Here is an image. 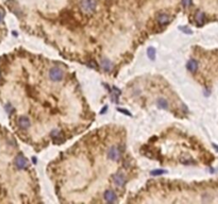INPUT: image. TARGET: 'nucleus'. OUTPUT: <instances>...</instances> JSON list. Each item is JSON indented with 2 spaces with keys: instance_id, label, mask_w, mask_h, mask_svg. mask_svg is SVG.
I'll return each instance as SVG.
<instances>
[{
  "instance_id": "17",
  "label": "nucleus",
  "mask_w": 218,
  "mask_h": 204,
  "mask_svg": "<svg viewBox=\"0 0 218 204\" xmlns=\"http://www.w3.org/2000/svg\"><path fill=\"white\" fill-rule=\"evenodd\" d=\"M181 30H182V31H184V32H186V33H188V34L192 33V31H190V29H187V28H181Z\"/></svg>"
},
{
  "instance_id": "2",
  "label": "nucleus",
  "mask_w": 218,
  "mask_h": 204,
  "mask_svg": "<svg viewBox=\"0 0 218 204\" xmlns=\"http://www.w3.org/2000/svg\"><path fill=\"white\" fill-rule=\"evenodd\" d=\"M49 77L50 79L54 82H58V81H61L64 77V72L61 68L59 67H53L50 69L49 71Z\"/></svg>"
},
{
  "instance_id": "10",
  "label": "nucleus",
  "mask_w": 218,
  "mask_h": 204,
  "mask_svg": "<svg viewBox=\"0 0 218 204\" xmlns=\"http://www.w3.org/2000/svg\"><path fill=\"white\" fill-rule=\"evenodd\" d=\"M195 20H196L198 26H202L203 24H204V22H206V15H204V13H202V12L197 13L196 17H195Z\"/></svg>"
},
{
  "instance_id": "4",
  "label": "nucleus",
  "mask_w": 218,
  "mask_h": 204,
  "mask_svg": "<svg viewBox=\"0 0 218 204\" xmlns=\"http://www.w3.org/2000/svg\"><path fill=\"white\" fill-rule=\"evenodd\" d=\"M15 166L18 169H25L28 166V160L22 154H18L15 158Z\"/></svg>"
},
{
  "instance_id": "16",
  "label": "nucleus",
  "mask_w": 218,
  "mask_h": 204,
  "mask_svg": "<svg viewBox=\"0 0 218 204\" xmlns=\"http://www.w3.org/2000/svg\"><path fill=\"white\" fill-rule=\"evenodd\" d=\"M88 66H90V67H94V68L98 67V65H97V63L95 62V61H92V62L88 63Z\"/></svg>"
},
{
  "instance_id": "11",
  "label": "nucleus",
  "mask_w": 218,
  "mask_h": 204,
  "mask_svg": "<svg viewBox=\"0 0 218 204\" xmlns=\"http://www.w3.org/2000/svg\"><path fill=\"white\" fill-rule=\"evenodd\" d=\"M101 64H102V67L104 68V70L106 71L111 70V68H112V63L110 62L109 60L103 59L102 61H101Z\"/></svg>"
},
{
  "instance_id": "15",
  "label": "nucleus",
  "mask_w": 218,
  "mask_h": 204,
  "mask_svg": "<svg viewBox=\"0 0 218 204\" xmlns=\"http://www.w3.org/2000/svg\"><path fill=\"white\" fill-rule=\"evenodd\" d=\"M192 3H193V0H182V4H183V6H185V8L190 6Z\"/></svg>"
},
{
  "instance_id": "1",
  "label": "nucleus",
  "mask_w": 218,
  "mask_h": 204,
  "mask_svg": "<svg viewBox=\"0 0 218 204\" xmlns=\"http://www.w3.org/2000/svg\"><path fill=\"white\" fill-rule=\"evenodd\" d=\"M80 6H81L82 11L84 13H94L96 10L97 2L96 0H81L80 1Z\"/></svg>"
},
{
  "instance_id": "3",
  "label": "nucleus",
  "mask_w": 218,
  "mask_h": 204,
  "mask_svg": "<svg viewBox=\"0 0 218 204\" xmlns=\"http://www.w3.org/2000/svg\"><path fill=\"white\" fill-rule=\"evenodd\" d=\"M120 150L116 147H111L108 151V158L111 160V161H119L120 158Z\"/></svg>"
},
{
  "instance_id": "6",
  "label": "nucleus",
  "mask_w": 218,
  "mask_h": 204,
  "mask_svg": "<svg viewBox=\"0 0 218 204\" xmlns=\"http://www.w3.org/2000/svg\"><path fill=\"white\" fill-rule=\"evenodd\" d=\"M104 200H106V202H109V203L116 202V200H117V198H116V194L113 192V190H111V189L106 190V192H104Z\"/></svg>"
},
{
  "instance_id": "5",
  "label": "nucleus",
  "mask_w": 218,
  "mask_h": 204,
  "mask_svg": "<svg viewBox=\"0 0 218 204\" xmlns=\"http://www.w3.org/2000/svg\"><path fill=\"white\" fill-rule=\"evenodd\" d=\"M113 181L115 183L116 185L121 187V186L125 185V182H126V179H125V176L120 172H116L114 176H113Z\"/></svg>"
},
{
  "instance_id": "8",
  "label": "nucleus",
  "mask_w": 218,
  "mask_h": 204,
  "mask_svg": "<svg viewBox=\"0 0 218 204\" xmlns=\"http://www.w3.org/2000/svg\"><path fill=\"white\" fill-rule=\"evenodd\" d=\"M18 126H19V128H22V129H24V130H27L28 128H30L31 122H30V120H29V118L20 117L18 119Z\"/></svg>"
},
{
  "instance_id": "7",
  "label": "nucleus",
  "mask_w": 218,
  "mask_h": 204,
  "mask_svg": "<svg viewBox=\"0 0 218 204\" xmlns=\"http://www.w3.org/2000/svg\"><path fill=\"white\" fill-rule=\"evenodd\" d=\"M158 22H159L160 26H166L167 24L169 22V16L167 15V14H165V13H161V14H159V16H158Z\"/></svg>"
},
{
  "instance_id": "12",
  "label": "nucleus",
  "mask_w": 218,
  "mask_h": 204,
  "mask_svg": "<svg viewBox=\"0 0 218 204\" xmlns=\"http://www.w3.org/2000/svg\"><path fill=\"white\" fill-rule=\"evenodd\" d=\"M158 106H159L160 108H168V102H167V100L163 99V98H161V99L158 101Z\"/></svg>"
},
{
  "instance_id": "18",
  "label": "nucleus",
  "mask_w": 218,
  "mask_h": 204,
  "mask_svg": "<svg viewBox=\"0 0 218 204\" xmlns=\"http://www.w3.org/2000/svg\"><path fill=\"white\" fill-rule=\"evenodd\" d=\"M118 111L119 112H121V113H126L127 115H129V116H131L130 113H128V112H126V110H122V108H118Z\"/></svg>"
},
{
  "instance_id": "13",
  "label": "nucleus",
  "mask_w": 218,
  "mask_h": 204,
  "mask_svg": "<svg viewBox=\"0 0 218 204\" xmlns=\"http://www.w3.org/2000/svg\"><path fill=\"white\" fill-rule=\"evenodd\" d=\"M147 54H148V58L150 60H156V49L153 47H150L148 48V51H147Z\"/></svg>"
},
{
  "instance_id": "19",
  "label": "nucleus",
  "mask_w": 218,
  "mask_h": 204,
  "mask_svg": "<svg viewBox=\"0 0 218 204\" xmlns=\"http://www.w3.org/2000/svg\"><path fill=\"white\" fill-rule=\"evenodd\" d=\"M2 18H3V14L1 12H0V22H2Z\"/></svg>"
},
{
  "instance_id": "14",
  "label": "nucleus",
  "mask_w": 218,
  "mask_h": 204,
  "mask_svg": "<svg viewBox=\"0 0 218 204\" xmlns=\"http://www.w3.org/2000/svg\"><path fill=\"white\" fill-rule=\"evenodd\" d=\"M165 172H166L165 170L156 169V170H153V171H151V176H160V174H163V173H165Z\"/></svg>"
},
{
  "instance_id": "9",
  "label": "nucleus",
  "mask_w": 218,
  "mask_h": 204,
  "mask_svg": "<svg viewBox=\"0 0 218 204\" xmlns=\"http://www.w3.org/2000/svg\"><path fill=\"white\" fill-rule=\"evenodd\" d=\"M186 67L190 72H196L197 68H198V63H197L196 60H190V61L187 62Z\"/></svg>"
}]
</instances>
